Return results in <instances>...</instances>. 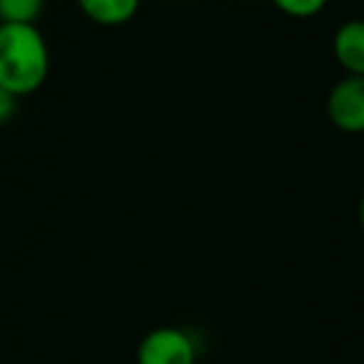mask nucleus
Listing matches in <instances>:
<instances>
[{
    "instance_id": "f03ea898",
    "label": "nucleus",
    "mask_w": 364,
    "mask_h": 364,
    "mask_svg": "<svg viewBox=\"0 0 364 364\" xmlns=\"http://www.w3.org/2000/svg\"><path fill=\"white\" fill-rule=\"evenodd\" d=\"M198 347L188 332L177 327H157L145 334L137 347V364H195Z\"/></svg>"
},
{
    "instance_id": "0eeeda50",
    "label": "nucleus",
    "mask_w": 364,
    "mask_h": 364,
    "mask_svg": "<svg viewBox=\"0 0 364 364\" xmlns=\"http://www.w3.org/2000/svg\"><path fill=\"white\" fill-rule=\"evenodd\" d=\"M274 8L292 18H312L324 11L329 0H272Z\"/></svg>"
},
{
    "instance_id": "39448f33",
    "label": "nucleus",
    "mask_w": 364,
    "mask_h": 364,
    "mask_svg": "<svg viewBox=\"0 0 364 364\" xmlns=\"http://www.w3.org/2000/svg\"><path fill=\"white\" fill-rule=\"evenodd\" d=\"M77 3H80V11L92 23L105 28L130 23L140 8V0H77Z\"/></svg>"
},
{
    "instance_id": "f257e3e1",
    "label": "nucleus",
    "mask_w": 364,
    "mask_h": 364,
    "mask_svg": "<svg viewBox=\"0 0 364 364\" xmlns=\"http://www.w3.org/2000/svg\"><path fill=\"white\" fill-rule=\"evenodd\" d=\"M50 73V50L36 26L0 23V87L16 97L31 95Z\"/></svg>"
},
{
    "instance_id": "423d86ee",
    "label": "nucleus",
    "mask_w": 364,
    "mask_h": 364,
    "mask_svg": "<svg viewBox=\"0 0 364 364\" xmlns=\"http://www.w3.org/2000/svg\"><path fill=\"white\" fill-rule=\"evenodd\" d=\"M46 0H0V23L36 26Z\"/></svg>"
},
{
    "instance_id": "20e7f679",
    "label": "nucleus",
    "mask_w": 364,
    "mask_h": 364,
    "mask_svg": "<svg viewBox=\"0 0 364 364\" xmlns=\"http://www.w3.org/2000/svg\"><path fill=\"white\" fill-rule=\"evenodd\" d=\"M334 58L347 75H364V26L349 21L334 33Z\"/></svg>"
},
{
    "instance_id": "7ed1b4c3",
    "label": "nucleus",
    "mask_w": 364,
    "mask_h": 364,
    "mask_svg": "<svg viewBox=\"0 0 364 364\" xmlns=\"http://www.w3.org/2000/svg\"><path fill=\"white\" fill-rule=\"evenodd\" d=\"M327 115L342 132L364 130V75H344L329 90Z\"/></svg>"
},
{
    "instance_id": "6e6552de",
    "label": "nucleus",
    "mask_w": 364,
    "mask_h": 364,
    "mask_svg": "<svg viewBox=\"0 0 364 364\" xmlns=\"http://www.w3.org/2000/svg\"><path fill=\"white\" fill-rule=\"evenodd\" d=\"M16 110H18V97L11 90H6V87H0V125L11 122Z\"/></svg>"
}]
</instances>
